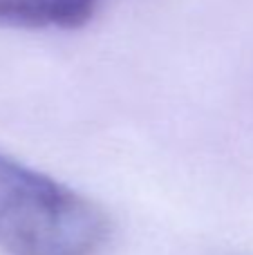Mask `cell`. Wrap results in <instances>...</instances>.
I'll return each instance as SVG.
<instances>
[{"mask_svg":"<svg viewBox=\"0 0 253 255\" xmlns=\"http://www.w3.org/2000/svg\"><path fill=\"white\" fill-rule=\"evenodd\" d=\"M112 224L90 197L0 152V247L11 255H99Z\"/></svg>","mask_w":253,"mask_h":255,"instance_id":"6da1fadb","label":"cell"},{"mask_svg":"<svg viewBox=\"0 0 253 255\" xmlns=\"http://www.w3.org/2000/svg\"><path fill=\"white\" fill-rule=\"evenodd\" d=\"M52 25L49 0H0V27L43 29Z\"/></svg>","mask_w":253,"mask_h":255,"instance_id":"7a4b0ae2","label":"cell"},{"mask_svg":"<svg viewBox=\"0 0 253 255\" xmlns=\"http://www.w3.org/2000/svg\"><path fill=\"white\" fill-rule=\"evenodd\" d=\"M52 2V25L61 29H79L90 22L97 0H49Z\"/></svg>","mask_w":253,"mask_h":255,"instance_id":"3957f363","label":"cell"}]
</instances>
